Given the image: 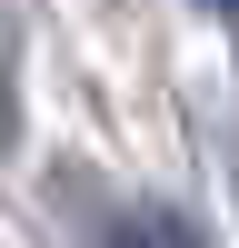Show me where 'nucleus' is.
<instances>
[{"mask_svg":"<svg viewBox=\"0 0 239 248\" xmlns=\"http://www.w3.org/2000/svg\"><path fill=\"white\" fill-rule=\"evenodd\" d=\"M100 248H209V238H199L179 209H120L110 229H100Z\"/></svg>","mask_w":239,"mask_h":248,"instance_id":"obj_1","label":"nucleus"},{"mask_svg":"<svg viewBox=\"0 0 239 248\" xmlns=\"http://www.w3.org/2000/svg\"><path fill=\"white\" fill-rule=\"evenodd\" d=\"M20 139V90H10V70H0V149Z\"/></svg>","mask_w":239,"mask_h":248,"instance_id":"obj_2","label":"nucleus"},{"mask_svg":"<svg viewBox=\"0 0 239 248\" xmlns=\"http://www.w3.org/2000/svg\"><path fill=\"white\" fill-rule=\"evenodd\" d=\"M209 10H219V20H239V0H209Z\"/></svg>","mask_w":239,"mask_h":248,"instance_id":"obj_3","label":"nucleus"}]
</instances>
